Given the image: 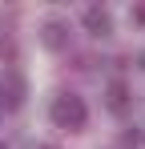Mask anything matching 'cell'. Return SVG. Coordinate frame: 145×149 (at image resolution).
<instances>
[{
    "label": "cell",
    "instance_id": "1",
    "mask_svg": "<svg viewBox=\"0 0 145 149\" xmlns=\"http://www.w3.org/2000/svg\"><path fill=\"white\" fill-rule=\"evenodd\" d=\"M48 117H52V125H56V129H85V121H89V109H85V101H81V97L61 93V97L52 101Z\"/></svg>",
    "mask_w": 145,
    "mask_h": 149
},
{
    "label": "cell",
    "instance_id": "2",
    "mask_svg": "<svg viewBox=\"0 0 145 149\" xmlns=\"http://www.w3.org/2000/svg\"><path fill=\"white\" fill-rule=\"evenodd\" d=\"M24 101V81L16 73H4L0 77V109H20Z\"/></svg>",
    "mask_w": 145,
    "mask_h": 149
},
{
    "label": "cell",
    "instance_id": "3",
    "mask_svg": "<svg viewBox=\"0 0 145 149\" xmlns=\"http://www.w3.org/2000/svg\"><path fill=\"white\" fill-rule=\"evenodd\" d=\"M40 40H45V49H52V52L69 49V24H65V20H45Z\"/></svg>",
    "mask_w": 145,
    "mask_h": 149
},
{
    "label": "cell",
    "instance_id": "4",
    "mask_svg": "<svg viewBox=\"0 0 145 149\" xmlns=\"http://www.w3.org/2000/svg\"><path fill=\"white\" fill-rule=\"evenodd\" d=\"M81 20H85V28H89L93 36H109V32H113V16H109L105 8H97V4H93V8H85Z\"/></svg>",
    "mask_w": 145,
    "mask_h": 149
},
{
    "label": "cell",
    "instance_id": "5",
    "mask_svg": "<svg viewBox=\"0 0 145 149\" xmlns=\"http://www.w3.org/2000/svg\"><path fill=\"white\" fill-rule=\"evenodd\" d=\"M105 97H109V109H113V113H125V109H129V85H125V81H109Z\"/></svg>",
    "mask_w": 145,
    "mask_h": 149
},
{
    "label": "cell",
    "instance_id": "6",
    "mask_svg": "<svg viewBox=\"0 0 145 149\" xmlns=\"http://www.w3.org/2000/svg\"><path fill=\"white\" fill-rule=\"evenodd\" d=\"M137 141H141V133H137V129H129V133H121V145H137Z\"/></svg>",
    "mask_w": 145,
    "mask_h": 149
},
{
    "label": "cell",
    "instance_id": "7",
    "mask_svg": "<svg viewBox=\"0 0 145 149\" xmlns=\"http://www.w3.org/2000/svg\"><path fill=\"white\" fill-rule=\"evenodd\" d=\"M133 20H137V24H145V8H133Z\"/></svg>",
    "mask_w": 145,
    "mask_h": 149
},
{
    "label": "cell",
    "instance_id": "8",
    "mask_svg": "<svg viewBox=\"0 0 145 149\" xmlns=\"http://www.w3.org/2000/svg\"><path fill=\"white\" fill-rule=\"evenodd\" d=\"M141 69H145V52H141Z\"/></svg>",
    "mask_w": 145,
    "mask_h": 149
},
{
    "label": "cell",
    "instance_id": "9",
    "mask_svg": "<svg viewBox=\"0 0 145 149\" xmlns=\"http://www.w3.org/2000/svg\"><path fill=\"white\" fill-rule=\"evenodd\" d=\"M45 149H52V145H45Z\"/></svg>",
    "mask_w": 145,
    "mask_h": 149
},
{
    "label": "cell",
    "instance_id": "10",
    "mask_svg": "<svg viewBox=\"0 0 145 149\" xmlns=\"http://www.w3.org/2000/svg\"><path fill=\"white\" fill-rule=\"evenodd\" d=\"M0 149H4V145H0Z\"/></svg>",
    "mask_w": 145,
    "mask_h": 149
}]
</instances>
